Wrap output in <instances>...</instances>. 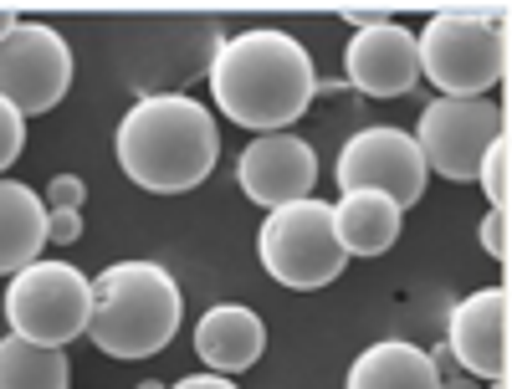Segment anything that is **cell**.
Instances as JSON below:
<instances>
[{"label": "cell", "mask_w": 512, "mask_h": 389, "mask_svg": "<svg viewBox=\"0 0 512 389\" xmlns=\"http://www.w3.org/2000/svg\"><path fill=\"white\" fill-rule=\"evenodd\" d=\"M216 108L251 134H287L318 98L313 52L292 31L251 26L226 36L205 62Z\"/></svg>", "instance_id": "1"}, {"label": "cell", "mask_w": 512, "mask_h": 389, "mask_svg": "<svg viewBox=\"0 0 512 389\" xmlns=\"http://www.w3.org/2000/svg\"><path fill=\"white\" fill-rule=\"evenodd\" d=\"M118 169L149 195H185L210 180L221 159V128L190 93H144L118 118Z\"/></svg>", "instance_id": "2"}, {"label": "cell", "mask_w": 512, "mask_h": 389, "mask_svg": "<svg viewBox=\"0 0 512 389\" xmlns=\"http://www.w3.org/2000/svg\"><path fill=\"white\" fill-rule=\"evenodd\" d=\"M185 323V292L175 272L149 262V256H128L93 277V313L88 333L108 359H149L175 343Z\"/></svg>", "instance_id": "3"}, {"label": "cell", "mask_w": 512, "mask_h": 389, "mask_svg": "<svg viewBox=\"0 0 512 389\" xmlns=\"http://www.w3.org/2000/svg\"><path fill=\"white\" fill-rule=\"evenodd\" d=\"M415 57L441 98H487L507 77V16L441 11L415 31Z\"/></svg>", "instance_id": "4"}, {"label": "cell", "mask_w": 512, "mask_h": 389, "mask_svg": "<svg viewBox=\"0 0 512 389\" xmlns=\"http://www.w3.org/2000/svg\"><path fill=\"white\" fill-rule=\"evenodd\" d=\"M6 328L41 349H67L88 333L93 313V277L72 267L67 256H36L31 267L6 277Z\"/></svg>", "instance_id": "5"}, {"label": "cell", "mask_w": 512, "mask_h": 389, "mask_svg": "<svg viewBox=\"0 0 512 389\" xmlns=\"http://www.w3.org/2000/svg\"><path fill=\"white\" fill-rule=\"evenodd\" d=\"M256 256H262V272L292 292H318L349 267L344 246L333 236V205L318 195L267 210L262 231H256Z\"/></svg>", "instance_id": "6"}, {"label": "cell", "mask_w": 512, "mask_h": 389, "mask_svg": "<svg viewBox=\"0 0 512 389\" xmlns=\"http://www.w3.org/2000/svg\"><path fill=\"white\" fill-rule=\"evenodd\" d=\"M410 139L431 175L451 185H477L482 154L507 139V108L497 98H436L420 108Z\"/></svg>", "instance_id": "7"}, {"label": "cell", "mask_w": 512, "mask_h": 389, "mask_svg": "<svg viewBox=\"0 0 512 389\" xmlns=\"http://www.w3.org/2000/svg\"><path fill=\"white\" fill-rule=\"evenodd\" d=\"M72 47L67 36L47 21H16L0 36V98L21 118L52 113L72 93Z\"/></svg>", "instance_id": "8"}, {"label": "cell", "mask_w": 512, "mask_h": 389, "mask_svg": "<svg viewBox=\"0 0 512 389\" xmlns=\"http://www.w3.org/2000/svg\"><path fill=\"white\" fill-rule=\"evenodd\" d=\"M333 180H338V195L349 190H379L390 195L400 210H410L420 195H425V169L415 139L405 128H390V123H374V128H359V134L344 139L338 149V164H333Z\"/></svg>", "instance_id": "9"}, {"label": "cell", "mask_w": 512, "mask_h": 389, "mask_svg": "<svg viewBox=\"0 0 512 389\" xmlns=\"http://www.w3.org/2000/svg\"><path fill=\"white\" fill-rule=\"evenodd\" d=\"M241 195L262 210L308 200L318 190V149L303 134H256L236 159Z\"/></svg>", "instance_id": "10"}, {"label": "cell", "mask_w": 512, "mask_h": 389, "mask_svg": "<svg viewBox=\"0 0 512 389\" xmlns=\"http://www.w3.org/2000/svg\"><path fill=\"white\" fill-rule=\"evenodd\" d=\"M446 349H451V359L466 379H487V384L507 379V359H512L507 287H477L456 302L451 318H446Z\"/></svg>", "instance_id": "11"}, {"label": "cell", "mask_w": 512, "mask_h": 389, "mask_svg": "<svg viewBox=\"0 0 512 389\" xmlns=\"http://www.w3.org/2000/svg\"><path fill=\"white\" fill-rule=\"evenodd\" d=\"M344 82L364 98H405L420 82V57H415V31L405 21H379V26H354L344 47Z\"/></svg>", "instance_id": "12"}, {"label": "cell", "mask_w": 512, "mask_h": 389, "mask_svg": "<svg viewBox=\"0 0 512 389\" xmlns=\"http://www.w3.org/2000/svg\"><path fill=\"white\" fill-rule=\"evenodd\" d=\"M195 354L210 374H246L256 359L267 354V323L256 318L246 302H216L195 323Z\"/></svg>", "instance_id": "13"}, {"label": "cell", "mask_w": 512, "mask_h": 389, "mask_svg": "<svg viewBox=\"0 0 512 389\" xmlns=\"http://www.w3.org/2000/svg\"><path fill=\"white\" fill-rule=\"evenodd\" d=\"M400 226H405V210L390 200V195H379V190H349V195H338L333 205V236L338 246H344V256L354 262H364V256H384L395 241H400Z\"/></svg>", "instance_id": "14"}, {"label": "cell", "mask_w": 512, "mask_h": 389, "mask_svg": "<svg viewBox=\"0 0 512 389\" xmlns=\"http://www.w3.org/2000/svg\"><path fill=\"white\" fill-rule=\"evenodd\" d=\"M344 389H441L431 354L410 338H379L349 364Z\"/></svg>", "instance_id": "15"}, {"label": "cell", "mask_w": 512, "mask_h": 389, "mask_svg": "<svg viewBox=\"0 0 512 389\" xmlns=\"http://www.w3.org/2000/svg\"><path fill=\"white\" fill-rule=\"evenodd\" d=\"M47 246V205L21 180L0 175V277H16Z\"/></svg>", "instance_id": "16"}, {"label": "cell", "mask_w": 512, "mask_h": 389, "mask_svg": "<svg viewBox=\"0 0 512 389\" xmlns=\"http://www.w3.org/2000/svg\"><path fill=\"white\" fill-rule=\"evenodd\" d=\"M0 389H72L67 349H41L16 333L0 338Z\"/></svg>", "instance_id": "17"}, {"label": "cell", "mask_w": 512, "mask_h": 389, "mask_svg": "<svg viewBox=\"0 0 512 389\" xmlns=\"http://www.w3.org/2000/svg\"><path fill=\"white\" fill-rule=\"evenodd\" d=\"M477 185L487 190L492 210H507V139H497V144L482 154V164H477Z\"/></svg>", "instance_id": "18"}, {"label": "cell", "mask_w": 512, "mask_h": 389, "mask_svg": "<svg viewBox=\"0 0 512 389\" xmlns=\"http://www.w3.org/2000/svg\"><path fill=\"white\" fill-rule=\"evenodd\" d=\"M21 149H26V118L0 98V175L21 159Z\"/></svg>", "instance_id": "19"}, {"label": "cell", "mask_w": 512, "mask_h": 389, "mask_svg": "<svg viewBox=\"0 0 512 389\" xmlns=\"http://www.w3.org/2000/svg\"><path fill=\"white\" fill-rule=\"evenodd\" d=\"M82 200H88V185H82L77 175H52L47 180V195H41V205H47V210H82Z\"/></svg>", "instance_id": "20"}, {"label": "cell", "mask_w": 512, "mask_h": 389, "mask_svg": "<svg viewBox=\"0 0 512 389\" xmlns=\"http://www.w3.org/2000/svg\"><path fill=\"white\" fill-rule=\"evenodd\" d=\"M477 241L492 262H507V210H487L482 226H477Z\"/></svg>", "instance_id": "21"}, {"label": "cell", "mask_w": 512, "mask_h": 389, "mask_svg": "<svg viewBox=\"0 0 512 389\" xmlns=\"http://www.w3.org/2000/svg\"><path fill=\"white\" fill-rule=\"evenodd\" d=\"M82 236V210H47V246H72Z\"/></svg>", "instance_id": "22"}, {"label": "cell", "mask_w": 512, "mask_h": 389, "mask_svg": "<svg viewBox=\"0 0 512 389\" xmlns=\"http://www.w3.org/2000/svg\"><path fill=\"white\" fill-rule=\"evenodd\" d=\"M169 389H241L236 379H226V374H185V379H175V384H169Z\"/></svg>", "instance_id": "23"}, {"label": "cell", "mask_w": 512, "mask_h": 389, "mask_svg": "<svg viewBox=\"0 0 512 389\" xmlns=\"http://www.w3.org/2000/svg\"><path fill=\"white\" fill-rule=\"evenodd\" d=\"M441 389H482V384L466 379V374H451V379H441Z\"/></svg>", "instance_id": "24"}, {"label": "cell", "mask_w": 512, "mask_h": 389, "mask_svg": "<svg viewBox=\"0 0 512 389\" xmlns=\"http://www.w3.org/2000/svg\"><path fill=\"white\" fill-rule=\"evenodd\" d=\"M16 21H21V16H16V11H0V36H6V31H11V26H16Z\"/></svg>", "instance_id": "25"}, {"label": "cell", "mask_w": 512, "mask_h": 389, "mask_svg": "<svg viewBox=\"0 0 512 389\" xmlns=\"http://www.w3.org/2000/svg\"><path fill=\"white\" fill-rule=\"evenodd\" d=\"M139 389H169V384H159V379H144V384H139Z\"/></svg>", "instance_id": "26"}, {"label": "cell", "mask_w": 512, "mask_h": 389, "mask_svg": "<svg viewBox=\"0 0 512 389\" xmlns=\"http://www.w3.org/2000/svg\"><path fill=\"white\" fill-rule=\"evenodd\" d=\"M487 389H507V379H502V384H487Z\"/></svg>", "instance_id": "27"}]
</instances>
